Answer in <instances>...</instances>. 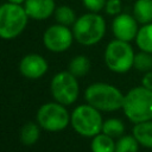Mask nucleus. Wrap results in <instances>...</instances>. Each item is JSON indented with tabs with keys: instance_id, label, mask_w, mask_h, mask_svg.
Instances as JSON below:
<instances>
[{
	"instance_id": "13",
	"label": "nucleus",
	"mask_w": 152,
	"mask_h": 152,
	"mask_svg": "<svg viewBox=\"0 0 152 152\" xmlns=\"http://www.w3.org/2000/svg\"><path fill=\"white\" fill-rule=\"evenodd\" d=\"M133 135L140 145L152 148V120L135 124L133 127Z\"/></svg>"
},
{
	"instance_id": "14",
	"label": "nucleus",
	"mask_w": 152,
	"mask_h": 152,
	"mask_svg": "<svg viewBox=\"0 0 152 152\" xmlns=\"http://www.w3.org/2000/svg\"><path fill=\"white\" fill-rule=\"evenodd\" d=\"M133 17L142 25L152 23V0H137L133 6Z\"/></svg>"
},
{
	"instance_id": "8",
	"label": "nucleus",
	"mask_w": 152,
	"mask_h": 152,
	"mask_svg": "<svg viewBox=\"0 0 152 152\" xmlns=\"http://www.w3.org/2000/svg\"><path fill=\"white\" fill-rule=\"evenodd\" d=\"M77 77L70 71H61L51 80V94L61 104H72L80 93Z\"/></svg>"
},
{
	"instance_id": "17",
	"label": "nucleus",
	"mask_w": 152,
	"mask_h": 152,
	"mask_svg": "<svg viewBox=\"0 0 152 152\" xmlns=\"http://www.w3.org/2000/svg\"><path fill=\"white\" fill-rule=\"evenodd\" d=\"M89 69H90V61L88 59V57L83 55L74 57L69 64V71L76 77L84 76L86 74H88Z\"/></svg>"
},
{
	"instance_id": "6",
	"label": "nucleus",
	"mask_w": 152,
	"mask_h": 152,
	"mask_svg": "<svg viewBox=\"0 0 152 152\" xmlns=\"http://www.w3.org/2000/svg\"><path fill=\"white\" fill-rule=\"evenodd\" d=\"M134 51L129 42L114 39L108 43L104 50V63L109 70L124 74L133 66Z\"/></svg>"
},
{
	"instance_id": "20",
	"label": "nucleus",
	"mask_w": 152,
	"mask_h": 152,
	"mask_svg": "<svg viewBox=\"0 0 152 152\" xmlns=\"http://www.w3.org/2000/svg\"><path fill=\"white\" fill-rule=\"evenodd\" d=\"M39 128L36 124L33 122H28L26 124L23 128H21V132H20V139H21V142L24 145H33L37 142V140L39 139Z\"/></svg>"
},
{
	"instance_id": "11",
	"label": "nucleus",
	"mask_w": 152,
	"mask_h": 152,
	"mask_svg": "<svg viewBox=\"0 0 152 152\" xmlns=\"http://www.w3.org/2000/svg\"><path fill=\"white\" fill-rule=\"evenodd\" d=\"M48 62L44 57L37 53H30L23 57L19 63V70L26 78L37 80L45 75L48 71Z\"/></svg>"
},
{
	"instance_id": "19",
	"label": "nucleus",
	"mask_w": 152,
	"mask_h": 152,
	"mask_svg": "<svg viewBox=\"0 0 152 152\" xmlns=\"http://www.w3.org/2000/svg\"><path fill=\"white\" fill-rule=\"evenodd\" d=\"M102 133L112 137V138H119L124 134L125 132V126H124V122L119 119H115V118H112V119H108L103 122L102 125Z\"/></svg>"
},
{
	"instance_id": "16",
	"label": "nucleus",
	"mask_w": 152,
	"mask_h": 152,
	"mask_svg": "<svg viewBox=\"0 0 152 152\" xmlns=\"http://www.w3.org/2000/svg\"><path fill=\"white\" fill-rule=\"evenodd\" d=\"M135 43L141 51L152 53V23L142 25L135 37Z\"/></svg>"
},
{
	"instance_id": "5",
	"label": "nucleus",
	"mask_w": 152,
	"mask_h": 152,
	"mask_svg": "<svg viewBox=\"0 0 152 152\" xmlns=\"http://www.w3.org/2000/svg\"><path fill=\"white\" fill-rule=\"evenodd\" d=\"M72 128L83 137H95L102 131V116L100 110L88 104H81L76 107L70 116Z\"/></svg>"
},
{
	"instance_id": "21",
	"label": "nucleus",
	"mask_w": 152,
	"mask_h": 152,
	"mask_svg": "<svg viewBox=\"0 0 152 152\" xmlns=\"http://www.w3.org/2000/svg\"><path fill=\"white\" fill-rule=\"evenodd\" d=\"M139 142L134 135H124L115 142V152H138Z\"/></svg>"
},
{
	"instance_id": "18",
	"label": "nucleus",
	"mask_w": 152,
	"mask_h": 152,
	"mask_svg": "<svg viewBox=\"0 0 152 152\" xmlns=\"http://www.w3.org/2000/svg\"><path fill=\"white\" fill-rule=\"evenodd\" d=\"M55 19L58 24L65 25V26H70L74 25L76 21V14L74 12V10L66 5H62L58 6L55 10Z\"/></svg>"
},
{
	"instance_id": "4",
	"label": "nucleus",
	"mask_w": 152,
	"mask_h": 152,
	"mask_svg": "<svg viewBox=\"0 0 152 152\" xmlns=\"http://www.w3.org/2000/svg\"><path fill=\"white\" fill-rule=\"evenodd\" d=\"M28 15L24 6L12 2L0 5V38L13 39L26 27Z\"/></svg>"
},
{
	"instance_id": "2",
	"label": "nucleus",
	"mask_w": 152,
	"mask_h": 152,
	"mask_svg": "<svg viewBox=\"0 0 152 152\" xmlns=\"http://www.w3.org/2000/svg\"><path fill=\"white\" fill-rule=\"evenodd\" d=\"M124 96L116 87L103 82L93 83L84 91L86 101L103 112H114L122 108Z\"/></svg>"
},
{
	"instance_id": "15",
	"label": "nucleus",
	"mask_w": 152,
	"mask_h": 152,
	"mask_svg": "<svg viewBox=\"0 0 152 152\" xmlns=\"http://www.w3.org/2000/svg\"><path fill=\"white\" fill-rule=\"evenodd\" d=\"M90 148L91 152H115V142L112 137L104 133H99L93 137Z\"/></svg>"
},
{
	"instance_id": "26",
	"label": "nucleus",
	"mask_w": 152,
	"mask_h": 152,
	"mask_svg": "<svg viewBox=\"0 0 152 152\" xmlns=\"http://www.w3.org/2000/svg\"><path fill=\"white\" fill-rule=\"evenodd\" d=\"M8 2H12V4H18V5H21L25 2V0H7Z\"/></svg>"
},
{
	"instance_id": "7",
	"label": "nucleus",
	"mask_w": 152,
	"mask_h": 152,
	"mask_svg": "<svg viewBox=\"0 0 152 152\" xmlns=\"http://www.w3.org/2000/svg\"><path fill=\"white\" fill-rule=\"evenodd\" d=\"M38 125L49 132L63 131L70 121V115L64 107L58 102H49L43 104L37 113Z\"/></svg>"
},
{
	"instance_id": "10",
	"label": "nucleus",
	"mask_w": 152,
	"mask_h": 152,
	"mask_svg": "<svg viewBox=\"0 0 152 152\" xmlns=\"http://www.w3.org/2000/svg\"><path fill=\"white\" fill-rule=\"evenodd\" d=\"M112 31L116 39L131 42V40L135 39L137 33L139 31L138 21L131 14L120 13V14L115 15V18L112 23Z\"/></svg>"
},
{
	"instance_id": "23",
	"label": "nucleus",
	"mask_w": 152,
	"mask_h": 152,
	"mask_svg": "<svg viewBox=\"0 0 152 152\" xmlns=\"http://www.w3.org/2000/svg\"><path fill=\"white\" fill-rule=\"evenodd\" d=\"M82 2H83L84 7H86L87 10H89L90 12L97 13V12H100L101 10L104 8L107 0H82Z\"/></svg>"
},
{
	"instance_id": "9",
	"label": "nucleus",
	"mask_w": 152,
	"mask_h": 152,
	"mask_svg": "<svg viewBox=\"0 0 152 152\" xmlns=\"http://www.w3.org/2000/svg\"><path fill=\"white\" fill-rule=\"evenodd\" d=\"M74 39L72 31L62 24L51 25L43 34V44L51 52H63L68 50Z\"/></svg>"
},
{
	"instance_id": "1",
	"label": "nucleus",
	"mask_w": 152,
	"mask_h": 152,
	"mask_svg": "<svg viewBox=\"0 0 152 152\" xmlns=\"http://www.w3.org/2000/svg\"><path fill=\"white\" fill-rule=\"evenodd\" d=\"M122 109L132 122L152 120V90L144 86L131 89L124 96Z\"/></svg>"
},
{
	"instance_id": "22",
	"label": "nucleus",
	"mask_w": 152,
	"mask_h": 152,
	"mask_svg": "<svg viewBox=\"0 0 152 152\" xmlns=\"http://www.w3.org/2000/svg\"><path fill=\"white\" fill-rule=\"evenodd\" d=\"M133 66L139 70L147 72L152 70V53L146 52V51H140L134 55V61H133Z\"/></svg>"
},
{
	"instance_id": "12",
	"label": "nucleus",
	"mask_w": 152,
	"mask_h": 152,
	"mask_svg": "<svg viewBox=\"0 0 152 152\" xmlns=\"http://www.w3.org/2000/svg\"><path fill=\"white\" fill-rule=\"evenodd\" d=\"M24 8L28 18L44 20L55 13L56 6L53 0H25Z\"/></svg>"
},
{
	"instance_id": "24",
	"label": "nucleus",
	"mask_w": 152,
	"mask_h": 152,
	"mask_svg": "<svg viewBox=\"0 0 152 152\" xmlns=\"http://www.w3.org/2000/svg\"><path fill=\"white\" fill-rule=\"evenodd\" d=\"M104 11L109 15H118L121 13V0H107Z\"/></svg>"
},
{
	"instance_id": "3",
	"label": "nucleus",
	"mask_w": 152,
	"mask_h": 152,
	"mask_svg": "<svg viewBox=\"0 0 152 152\" xmlns=\"http://www.w3.org/2000/svg\"><path fill=\"white\" fill-rule=\"evenodd\" d=\"M74 38L82 45L97 44L106 33V21L102 15L90 12L81 15L72 25Z\"/></svg>"
},
{
	"instance_id": "25",
	"label": "nucleus",
	"mask_w": 152,
	"mask_h": 152,
	"mask_svg": "<svg viewBox=\"0 0 152 152\" xmlns=\"http://www.w3.org/2000/svg\"><path fill=\"white\" fill-rule=\"evenodd\" d=\"M141 83H142V86H144L145 88L152 90V70L147 71V72L144 75V77H142V80H141Z\"/></svg>"
}]
</instances>
